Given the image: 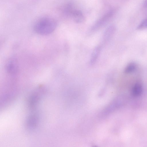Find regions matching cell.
<instances>
[{
  "label": "cell",
  "mask_w": 147,
  "mask_h": 147,
  "mask_svg": "<svg viewBox=\"0 0 147 147\" xmlns=\"http://www.w3.org/2000/svg\"><path fill=\"white\" fill-rule=\"evenodd\" d=\"M114 13L113 10H111L105 14L98 19L91 28V31H95L106 24L113 17Z\"/></svg>",
  "instance_id": "obj_2"
},
{
  "label": "cell",
  "mask_w": 147,
  "mask_h": 147,
  "mask_svg": "<svg viewBox=\"0 0 147 147\" xmlns=\"http://www.w3.org/2000/svg\"><path fill=\"white\" fill-rule=\"evenodd\" d=\"M115 27L113 25L109 26L105 30L103 36L102 42L105 43L108 42L113 35L115 31Z\"/></svg>",
  "instance_id": "obj_6"
},
{
  "label": "cell",
  "mask_w": 147,
  "mask_h": 147,
  "mask_svg": "<svg viewBox=\"0 0 147 147\" xmlns=\"http://www.w3.org/2000/svg\"><path fill=\"white\" fill-rule=\"evenodd\" d=\"M101 50V47L99 46L96 47L93 50L91 56L90 64L91 65H93L97 60Z\"/></svg>",
  "instance_id": "obj_7"
},
{
  "label": "cell",
  "mask_w": 147,
  "mask_h": 147,
  "mask_svg": "<svg viewBox=\"0 0 147 147\" xmlns=\"http://www.w3.org/2000/svg\"><path fill=\"white\" fill-rule=\"evenodd\" d=\"M7 72L11 74H16L18 70L17 62L15 59H10L7 61L6 66Z\"/></svg>",
  "instance_id": "obj_3"
},
{
  "label": "cell",
  "mask_w": 147,
  "mask_h": 147,
  "mask_svg": "<svg viewBox=\"0 0 147 147\" xmlns=\"http://www.w3.org/2000/svg\"><path fill=\"white\" fill-rule=\"evenodd\" d=\"M136 68V65L134 63H131L126 67L124 72L126 73H131L134 71Z\"/></svg>",
  "instance_id": "obj_9"
},
{
  "label": "cell",
  "mask_w": 147,
  "mask_h": 147,
  "mask_svg": "<svg viewBox=\"0 0 147 147\" xmlns=\"http://www.w3.org/2000/svg\"><path fill=\"white\" fill-rule=\"evenodd\" d=\"M146 27H147V17L142 21L139 24L137 28L140 29Z\"/></svg>",
  "instance_id": "obj_10"
},
{
  "label": "cell",
  "mask_w": 147,
  "mask_h": 147,
  "mask_svg": "<svg viewBox=\"0 0 147 147\" xmlns=\"http://www.w3.org/2000/svg\"><path fill=\"white\" fill-rule=\"evenodd\" d=\"M57 22L53 18L44 17L39 19L34 26V31L38 34L47 35L52 33L55 29Z\"/></svg>",
  "instance_id": "obj_1"
},
{
  "label": "cell",
  "mask_w": 147,
  "mask_h": 147,
  "mask_svg": "<svg viewBox=\"0 0 147 147\" xmlns=\"http://www.w3.org/2000/svg\"><path fill=\"white\" fill-rule=\"evenodd\" d=\"M43 92L42 88H39L35 91L30 97L29 100V106L31 108L34 107L39 100Z\"/></svg>",
  "instance_id": "obj_4"
},
{
  "label": "cell",
  "mask_w": 147,
  "mask_h": 147,
  "mask_svg": "<svg viewBox=\"0 0 147 147\" xmlns=\"http://www.w3.org/2000/svg\"><path fill=\"white\" fill-rule=\"evenodd\" d=\"M38 117L35 114L30 115L28 118L27 121V127L32 128L36 126L38 121Z\"/></svg>",
  "instance_id": "obj_8"
},
{
  "label": "cell",
  "mask_w": 147,
  "mask_h": 147,
  "mask_svg": "<svg viewBox=\"0 0 147 147\" xmlns=\"http://www.w3.org/2000/svg\"><path fill=\"white\" fill-rule=\"evenodd\" d=\"M71 16L76 23H80L83 22L85 20V17L82 12L78 10L74 9Z\"/></svg>",
  "instance_id": "obj_5"
},
{
  "label": "cell",
  "mask_w": 147,
  "mask_h": 147,
  "mask_svg": "<svg viewBox=\"0 0 147 147\" xmlns=\"http://www.w3.org/2000/svg\"><path fill=\"white\" fill-rule=\"evenodd\" d=\"M143 6L145 8H147V0H145L143 3Z\"/></svg>",
  "instance_id": "obj_11"
}]
</instances>
